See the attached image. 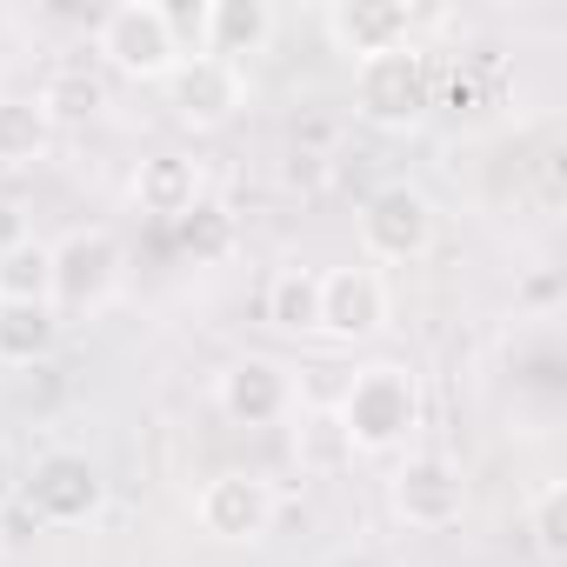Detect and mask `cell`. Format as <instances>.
I'll return each mask as SVG.
<instances>
[{
    "instance_id": "20",
    "label": "cell",
    "mask_w": 567,
    "mask_h": 567,
    "mask_svg": "<svg viewBox=\"0 0 567 567\" xmlns=\"http://www.w3.org/2000/svg\"><path fill=\"white\" fill-rule=\"evenodd\" d=\"M41 107H48L54 127H61V121H94V114L107 107V81H101L94 68H54L48 87H41Z\"/></svg>"
},
{
    "instance_id": "8",
    "label": "cell",
    "mask_w": 567,
    "mask_h": 567,
    "mask_svg": "<svg viewBox=\"0 0 567 567\" xmlns=\"http://www.w3.org/2000/svg\"><path fill=\"white\" fill-rule=\"evenodd\" d=\"M388 315H394V301H388L381 267L348 260V267L321 274V321H315V334H328L341 348H368V341L388 334Z\"/></svg>"
},
{
    "instance_id": "9",
    "label": "cell",
    "mask_w": 567,
    "mask_h": 567,
    "mask_svg": "<svg viewBox=\"0 0 567 567\" xmlns=\"http://www.w3.org/2000/svg\"><path fill=\"white\" fill-rule=\"evenodd\" d=\"M427 247H434V200L421 187L388 181L361 200V254L368 260L401 267V260H421Z\"/></svg>"
},
{
    "instance_id": "18",
    "label": "cell",
    "mask_w": 567,
    "mask_h": 567,
    "mask_svg": "<svg viewBox=\"0 0 567 567\" xmlns=\"http://www.w3.org/2000/svg\"><path fill=\"white\" fill-rule=\"evenodd\" d=\"M174 240H181V254L194 260V267H214V260H227L234 247H240V220L227 214V200H194L181 220H174Z\"/></svg>"
},
{
    "instance_id": "17",
    "label": "cell",
    "mask_w": 567,
    "mask_h": 567,
    "mask_svg": "<svg viewBox=\"0 0 567 567\" xmlns=\"http://www.w3.org/2000/svg\"><path fill=\"white\" fill-rule=\"evenodd\" d=\"M61 348V315L54 301L34 308H0V368H34Z\"/></svg>"
},
{
    "instance_id": "4",
    "label": "cell",
    "mask_w": 567,
    "mask_h": 567,
    "mask_svg": "<svg viewBox=\"0 0 567 567\" xmlns=\"http://www.w3.org/2000/svg\"><path fill=\"white\" fill-rule=\"evenodd\" d=\"M388 507L414 534L461 527V514H467V474H461V461L441 454V447H408L401 467H394V481H388Z\"/></svg>"
},
{
    "instance_id": "5",
    "label": "cell",
    "mask_w": 567,
    "mask_h": 567,
    "mask_svg": "<svg viewBox=\"0 0 567 567\" xmlns=\"http://www.w3.org/2000/svg\"><path fill=\"white\" fill-rule=\"evenodd\" d=\"M127 280V254L107 227H68L54 240V315H101Z\"/></svg>"
},
{
    "instance_id": "7",
    "label": "cell",
    "mask_w": 567,
    "mask_h": 567,
    "mask_svg": "<svg viewBox=\"0 0 567 567\" xmlns=\"http://www.w3.org/2000/svg\"><path fill=\"white\" fill-rule=\"evenodd\" d=\"M274 514H280V494H274V481L254 474V467H227V474L200 481V494H194V520H200V534H207V540H227V547H254V540H267Z\"/></svg>"
},
{
    "instance_id": "2",
    "label": "cell",
    "mask_w": 567,
    "mask_h": 567,
    "mask_svg": "<svg viewBox=\"0 0 567 567\" xmlns=\"http://www.w3.org/2000/svg\"><path fill=\"white\" fill-rule=\"evenodd\" d=\"M441 107V68L427 61L421 41L394 48V54H374L354 68V114L381 134H414L427 114Z\"/></svg>"
},
{
    "instance_id": "3",
    "label": "cell",
    "mask_w": 567,
    "mask_h": 567,
    "mask_svg": "<svg viewBox=\"0 0 567 567\" xmlns=\"http://www.w3.org/2000/svg\"><path fill=\"white\" fill-rule=\"evenodd\" d=\"M94 54L107 74L121 81H141V87H161L174 68H181V34H174V14L161 8V0H121V8L101 14L94 28Z\"/></svg>"
},
{
    "instance_id": "22",
    "label": "cell",
    "mask_w": 567,
    "mask_h": 567,
    "mask_svg": "<svg viewBox=\"0 0 567 567\" xmlns=\"http://www.w3.org/2000/svg\"><path fill=\"white\" fill-rule=\"evenodd\" d=\"M14 494H21V467H14L8 447H0V507H14Z\"/></svg>"
},
{
    "instance_id": "13",
    "label": "cell",
    "mask_w": 567,
    "mask_h": 567,
    "mask_svg": "<svg viewBox=\"0 0 567 567\" xmlns=\"http://www.w3.org/2000/svg\"><path fill=\"white\" fill-rule=\"evenodd\" d=\"M280 14L267 8V0H207L200 8V48L194 54H220V61H247V54H267Z\"/></svg>"
},
{
    "instance_id": "11",
    "label": "cell",
    "mask_w": 567,
    "mask_h": 567,
    "mask_svg": "<svg viewBox=\"0 0 567 567\" xmlns=\"http://www.w3.org/2000/svg\"><path fill=\"white\" fill-rule=\"evenodd\" d=\"M321 28H328L334 54L361 68V61H374V54L408 48L414 28H421V14L408 8V0H334V8L321 14Z\"/></svg>"
},
{
    "instance_id": "19",
    "label": "cell",
    "mask_w": 567,
    "mask_h": 567,
    "mask_svg": "<svg viewBox=\"0 0 567 567\" xmlns=\"http://www.w3.org/2000/svg\"><path fill=\"white\" fill-rule=\"evenodd\" d=\"M267 321L280 334H315V321H321V274L315 267H280L267 280Z\"/></svg>"
},
{
    "instance_id": "12",
    "label": "cell",
    "mask_w": 567,
    "mask_h": 567,
    "mask_svg": "<svg viewBox=\"0 0 567 567\" xmlns=\"http://www.w3.org/2000/svg\"><path fill=\"white\" fill-rule=\"evenodd\" d=\"M214 408L234 421V427H274V421H288L295 408V381L280 361L267 354H240L214 374Z\"/></svg>"
},
{
    "instance_id": "21",
    "label": "cell",
    "mask_w": 567,
    "mask_h": 567,
    "mask_svg": "<svg viewBox=\"0 0 567 567\" xmlns=\"http://www.w3.org/2000/svg\"><path fill=\"white\" fill-rule=\"evenodd\" d=\"M527 534H534V554L540 560H560L567 554V481H540L527 494Z\"/></svg>"
},
{
    "instance_id": "1",
    "label": "cell",
    "mask_w": 567,
    "mask_h": 567,
    "mask_svg": "<svg viewBox=\"0 0 567 567\" xmlns=\"http://www.w3.org/2000/svg\"><path fill=\"white\" fill-rule=\"evenodd\" d=\"M421 374L408 361H368L348 374L341 388V408H334V427L348 441V454H408V441L421 434Z\"/></svg>"
},
{
    "instance_id": "14",
    "label": "cell",
    "mask_w": 567,
    "mask_h": 567,
    "mask_svg": "<svg viewBox=\"0 0 567 567\" xmlns=\"http://www.w3.org/2000/svg\"><path fill=\"white\" fill-rule=\"evenodd\" d=\"M127 194H134V207H141V214H154V220H167V227H174L194 200H207V181H200V167H194L187 154L161 147V154H147V161L134 167Z\"/></svg>"
},
{
    "instance_id": "15",
    "label": "cell",
    "mask_w": 567,
    "mask_h": 567,
    "mask_svg": "<svg viewBox=\"0 0 567 567\" xmlns=\"http://www.w3.org/2000/svg\"><path fill=\"white\" fill-rule=\"evenodd\" d=\"M54 301V240L14 234L0 240V308H34Z\"/></svg>"
},
{
    "instance_id": "6",
    "label": "cell",
    "mask_w": 567,
    "mask_h": 567,
    "mask_svg": "<svg viewBox=\"0 0 567 567\" xmlns=\"http://www.w3.org/2000/svg\"><path fill=\"white\" fill-rule=\"evenodd\" d=\"M21 501H28V514H34L41 527H87V520L107 507V481H101V467H94L87 454L54 447V454H41V461L21 474Z\"/></svg>"
},
{
    "instance_id": "16",
    "label": "cell",
    "mask_w": 567,
    "mask_h": 567,
    "mask_svg": "<svg viewBox=\"0 0 567 567\" xmlns=\"http://www.w3.org/2000/svg\"><path fill=\"white\" fill-rule=\"evenodd\" d=\"M54 147V121L41 94H0V167H34Z\"/></svg>"
},
{
    "instance_id": "10",
    "label": "cell",
    "mask_w": 567,
    "mask_h": 567,
    "mask_svg": "<svg viewBox=\"0 0 567 567\" xmlns=\"http://www.w3.org/2000/svg\"><path fill=\"white\" fill-rule=\"evenodd\" d=\"M161 87H167L174 121L194 127V134H214L247 107V74L234 61H220V54H181V68Z\"/></svg>"
}]
</instances>
